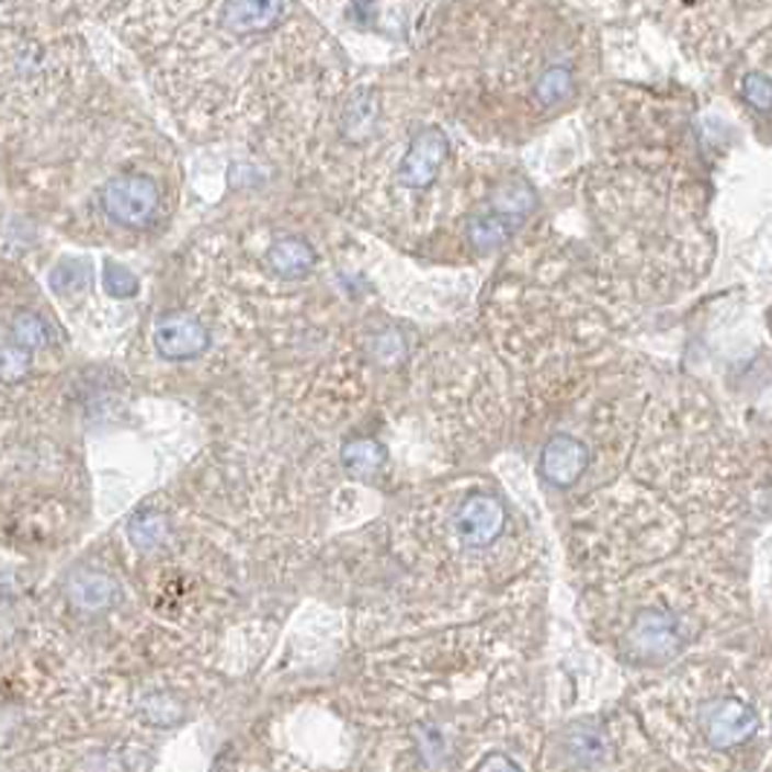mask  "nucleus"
Instances as JSON below:
<instances>
[{"mask_svg": "<svg viewBox=\"0 0 772 772\" xmlns=\"http://www.w3.org/2000/svg\"><path fill=\"white\" fill-rule=\"evenodd\" d=\"M132 56L178 120L204 128L320 111L349 88L345 53L303 0H70Z\"/></svg>", "mask_w": 772, "mask_h": 772, "instance_id": "obj_1", "label": "nucleus"}, {"mask_svg": "<svg viewBox=\"0 0 772 772\" xmlns=\"http://www.w3.org/2000/svg\"><path fill=\"white\" fill-rule=\"evenodd\" d=\"M595 65V30L569 0H435L412 42L416 84L474 123L558 114Z\"/></svg>", "mask_w": 772, "mask_h": 772, "instance_id": "obj_2", "label": "nucleus"}, {"mask_svg": "<svg viewBox=\"0 0 772 772\" xmlns=\"http://www.w3.org/2000/svg\"><path fill=\"white\" fill-rule=\"evenodd\" d=\"M764 729L749 682L729 666L700 668L685 691L682 740L700 767H731Z\"/></svg>", "mask_w": 772, "mask_h": 772, "instance_id": "obj_3", "label": "nucleus"}, {"mask_svg": "<svg viewBox=\"0 0 772 772\" xmlns=\"http://www.w3.org/2000/svg\"><path fill=\"white\" fill-rule=\"evenodd\" d=\"M163 204L160 183L146 172H120L99 186L102 213L120 227H146Z\"/></svg>", "mask_w": 772, "mask_h": 772, "instance_id": "obj_4", "label": "nucleus"}, {"mask_svg": "<svg viewBox=\"0 0 772 772\" xmlns=\"http://www.w3.org/2000/svg\"><path fill=\"white\" fill-rule=\"evenodd\" d=\"M447 155H451V137L442 125L428 123L416 128L395 166V186L407 192L430 190L439 181Z\"/></svg>", "mask_w": 772, "mask_h": 772, "instance_id": "obj_5", "label": "nucleus"}, {"mask_svg": "<svg viewBox=\"0 0 772 772\" xmlns=\"http://www.w3.org/2000/svg\"><path fill=\"white\" fill-rule=\"evenodd\" d=\"M155 349L166 361H192L209 349V331L195 317L166 314L155 322Z\"/></svg>", "mask_w": 772, "mask_h": 772, "instance_id": "obj_6", "label": "nucleus"}, {"mask_svg": "<svg viewBox=\"0 0 772 772\" xmlns=\"http://www.w3.org/2000/svg\"><path fill=\"white\" fill-rule=\"evenodd\" d=\"M502 526H506V509H502V502L497 497H488V493L470 497L456 511V534L470 549H479V546L497 541Z\"/></svg>", "mask_w": 772, "mask_h": 772, "instance_id": "obj_7", "label": "nucleus"}, {"mask_svg": "<svg viewBox=\"0 0 772 772\" xmlns=\"http://www.w3.org/2000/svg\"><path fill=\"white\" fill-rule=\"evenodd\" d=\"M590 465V451L576 435L560 433L546 442L541 453V477L555 488H569L581 479V474Z\"/></svg>", "mask_w": 772, "mask_h": 772, "instance_id": "obj_8", "label": "nucleus"}, {"mask_svg": "<svg viewBox=\"0 0 772 772\" xmlns=\"http://www.w3.org/2000/svg\"><path fill=\"white\" fill-rule=\"evenodd\" d=\"M67 599L82 613H99V610H107L116 601V581L107 578L105 572L84 569V572H76L73 581H70Z\"/></svg>", "mask_w": 772, "mask_h": 772, "instance_id": "obj_9", "label": "nucleus"}, {"mask_svg": "<svg viewBox=\"0 0 772 772\" xmlns=\"http://www.w3.org/2000/svg\"><path fill=\"white\" fill-rule=\"evenodd\" d=\"M314 262H317V253L303 239H282L268 250V264L282 280H299V276L311 271Z\"/></svg>", "mask_w": 772, "mask_h": 772, "instance_id": "obj_10", "label": "nucleus"}, {"mask_svg": "<svg viewBox=\"0 0 772 772\" xmlns=\"http://www.w3.org/2000/svg\"><path fill=\"white\" fill-rule=\"evenodd\" d=\"M520 222H523V218H514V215L497 213V209H493L491 215H479V218H474V222L468 224V239L474 241V247H479V250H493V247H500L502 241L509 239L511 230H514Z\"/></svg>", "mask_w": 772, "mask_h": 772, "instance_id": "obj_11", "label": "nucleus"}, {"mask_svg": "<svg viewBox=\"0 0 772 772\" xmlns=\"http://www.w3.org/2000/svg\"><path fill=\"white\" fill-rule=\"evenodd\" d=\"M386 462L384 444L375 439H354L343 447V465L354 474H372Z\"/></svg>", "mask_w": 772, "mask_h": 772, "instance_id": "obj_12", "label": "nucleus"}, {"mask_svg": "<svg viewBox=\"0 0 772 772\" xmlns=\"http://www.w3.org/2000/svg\"><path fill=\"white\" fill-rule=\"evenodd\" d=\"M163 534L166 520L160 518V514H151V511L137 514V518L128 523V537H132V543L137 549H151V546H157V543L163 541Z\"/></svg>", "mask_w": 772, "mask_h": 772, "instance_id": "obj_13", "label": "nucleus"}, {"mask_svg": "<svg viewBox=\"0 0 772 772\" xmlns=\"http://www.w3.org/2000/svg\"><path fill=\"white\" fill-rule=\"evenodd\" d=\"M12 340L26 349H42L47 345V322L38 314H18L12 322Z\"/></svg>", "mask_w": 772, "mask_h": 772, "instance_id": "obj_14", "label": "nucleus"}, {"mask_svg": "<svg viewBox=\"0 0 772 772\" xmlns=\"http://www.w3.org/2000/svg\"><path fill=\"white\" fill-rule=\"evenodd\" d=\"M49 285H53V291H58V294L88 288V285H91V268L82 262L58 264L56 271L49 273Z\"/></svg>", "mask_w": 772, "mask_h": 772, "instance_id": "obj_15", "label": "nucleus"}, {"mask_svg": "<svg viewBox=\"0 0 772 772\" xmlns=\"http://www.w3.org/2000/svg\"><path fill=\"white\" fill-rule=\"evenodd\" d=\"M105 288L111 291L114 296H120V299H128V296L137 294L140 282H137V276H134L128 268H123V264H107L105 268Z\"/></svg>", "mask_w": 772, "mask_h": 772, "instance_id": "obj_16", "label": "nucleus"}, {"mask_svg": "<svg viewBox=\"0 0 772 772\" xmlns=\"http://www.w3.org/2000/svg\"><path fill=\"white\" fill-rule=\"evenodd\" d=\"M26 366H30V354H26V345L21 343H7L3 345V381H18L24 378Z\"/></svg>", "mask_w": 772, "mask_h": 772, "instance_id": "obj_17", "label": "nucleus"}, {"mask_svg": "<svg viewBox=\"0 0 772 772\" xmlns=\"http://www.w3.org/2000/svg\"><path fill=\"white\" fill-rule=\"evenodd\" d=\"M146 715L151 724H163V726H172L181 720V708L174 706V703H169V700L163 697H151L146 703Z\"/></svg>", "mask_w": 772, "mask_h": 772, "instance_id": "obj_18", "label": "nucleus"}, {"mask_svg": "<svg viewBox=\"0 0 772 772\" xmlns=\"http://www.w3.org/2000/svg\"><path fill=\"white\" fill-rule=\"evenodd\" d=\"M572 749H576L578 758L604 756V740L595 731H578L576 738H572Z\"/></svg>", "mask_w": 772, "mask_h": 772, "instance_id": "obj_19", "label": "nucleus"}, {"mask_svg": "<svg viewBox=\"0 0 772 772\" xmlns=\"http://www.w3.org/2000/svg\"><path fill=\"white\" fill-rule=\"evenodd\" d=\"M479 770H518L514 761H506V758H485L483 764H477Z\"/></svg>", "mask_w": 772, "mask_h": 772, "instance_id": "obj_20", "label": "nucleus"}]
</instances>
